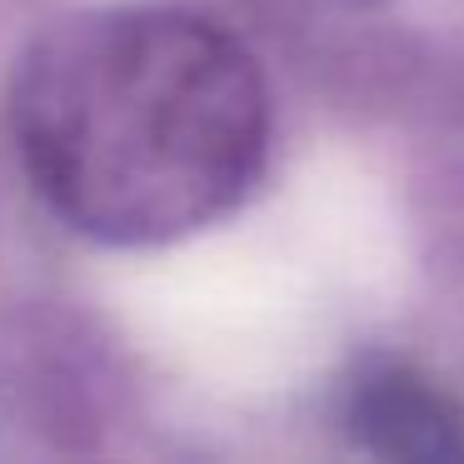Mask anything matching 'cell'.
<instances>
[{
    "instance_id": "6da1fadb",
    "label": "cell",
    "mask_w": 464,
    "mask_h": 464,
    "mask_svg": "<svg viewBox=\"0 0 464 464\" xmlns=\"http://www.w3.org/2000/svg\"><path fill=\"white\" fill-rule=\"evenodd\" d=\"M11 140L35 195L101 245H170L260 185L275 140L265 71L185 5H85L11 75Z\"/></svg>"
},
{
    "instance_id": "7a4b0ae2",
    "label": "cell",
    "mask_w": 464,
    "mask_h": 464,
    "mask_svg": "<svg viewBox=\"0 0 464 464\" xmlns=\"http://www.w3.org/2000/svg\"><path fill=\"white\" fill-rule=\"evenodd\" d=\"M344 420L354 440L384 459H459L464 454V410L440 384L400 364L364 374L350 394Z\"/></svg>"
}]
</instances>
